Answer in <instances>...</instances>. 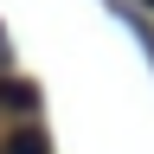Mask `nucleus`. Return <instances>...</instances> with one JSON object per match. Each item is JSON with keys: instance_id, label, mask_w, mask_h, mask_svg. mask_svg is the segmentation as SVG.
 I'll return each instance as SVG.
<instances>
[{"instance_id": "obj_1", "label": "nucleus", "mask_w": 154, "mask_h": 154, "mask_svg": "<svg viewBox=\"0 0 154 154\" xmlns=\"http://www.w3.org/2000/svg\"><path fill=\"white\" fill-rule=\"evenodd\" d=\"M7 154H51V148H45L38 128H19V135H7Z\"/></svg>"}, {"instance_id": "obj_2", "label": "nucleus", "mask_w": 154, "mask_h": 154, "mask_svg": "<svg viewBox=\"0 0 154 154\" xmlns=\"http://www.w3.org/2000/svg\"><path fill=\"white\" fill-rule=\"evenodd\" d=\"M0 51H7V45H0Z\"/></svg>"}]
</instances>
